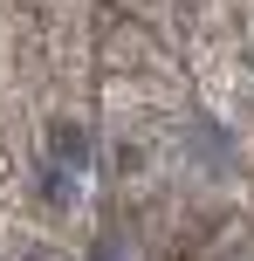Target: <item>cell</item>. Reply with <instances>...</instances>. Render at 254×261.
Instances as JSON below:
<instances>
[{
  "mask_svg": "<svg viewBox=\"0 0 254 261\" xmlns=\"http://www.w3.org/2000/svg\"><path fill=\"white\" fill-rule=\"evenodd\" d=\"M55 158H62V165H82V158H90V138H82L76 124H62L55 130Z\"/></svg>",
  "mask_w": 254,
  "mask_h": 261,
  "instance_id": "6da1fadb",
  "label": "cell"
}]
</instances>
